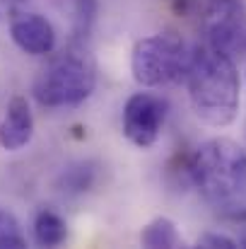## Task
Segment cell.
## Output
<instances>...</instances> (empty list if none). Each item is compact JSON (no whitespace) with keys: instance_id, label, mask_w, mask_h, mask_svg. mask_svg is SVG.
<instances>
[{"instance_id":"obj_9","label":"cell","mask_w":246,"mask_h":249,"mask_svg":"<svg viewBox=\"0 0 246 249\" xmlns=\"http://www.w3.org/2000/svg\"><path fill=\"white\" fill-rule=\"evenodd\" d=\"M34 240L41 247H58L68 240V225L66 220L49 208H41L34 218Z\"/></svg>"},{"instance_id":"obj_12","label":"cell","mask_w":246,"mask_h":249,"mask_svg":"<svg viewBox=\"0 0 246 249\" xmlns=\"http://www.w3.org/2000/svg\"><path fill=\"white\" fill-rule=\"evenodd\" d=\"M94 181V167L89 162H82L78 167H70L68 172H63L61 177V184H63V191H87Z\"/></svg>"},{"instance_id":"obj_13","label":"cell","mask_w":246,"mask_h":249,"mask_svg":"<svg viewBox=\"0 0 246 249\" xmlns=\"http://www.w3.org/2000/svg\"><path fill=\"white\" fill-rule=\"evenodd\" d=\"M97 17V0H75V39L84 41Z\"/></svg>"},{"instance_id":"obj_5","label":"cell","mask_w":246,"mask_h":249,"mask_svg":"<svg viewBox=\"0 0 246 249\" xmlns=\"http://www.w3.org/2000/svg\"><path fill=\"white\" fill-rule=\"evenodd\" d=\"M200 24L205 44L234 56L246 49L242 0H200Z\"/></svg>"},{"instance_id":"obj_15","label":"cell","mask_w":246,"mask_h":249,"mask_svg":"<svg viewBox=\"0 0 246 249\" xmlns=\"http://www.w3.org/2000/svg\"><path fill=\"white\" fill-rule=\"evenodd\" d=\"M234 218H237V220L244 225V232H242V237H239V247H246V211H239Z\"/></svg>"},{"instance_id":"obj_6","label":"cell","mask_w":246,"mask_h":249,"mask_svg":"<svg viewBox=\"0 0 246 249\" xmlns=\"http://www.w3.org/2000/svg\"><path fill=\"white\" fill-rule=\"evenodd\" d=\"M169 104L152 92H135L123 107V136L140 150L152 148L160 141L162 126L166 121Z\"/></svg>"},{"instance_id":"obj_14","label":"cell","mask_w":246,"mask_h":249,"mask_svg":"<svg viewBox=\"0 0 246 249\" xmlns=\"http://www.w3.org/2000/svg\"><path fill=\"white\" fill-rule=\"evenodd\" d=\"M198 247H208V249H237L239 247V240L230 237V235H222V232H205L198 237L196 242Z\"/></svg>"},{"instance_id":"obj_4","label":"cell","mask_w":246,"mask_h":249,"mask_svg":"<svg viewBox=\"0 0 246 249\" xmlns=\"http://www.w3.org/2000/svg\"><path fill=\"white\" fill-rule=\"evenodd\" d=\"M97 85V68L82 51H68L53 58L34 83V97L41 107L61 109L82 104Z\"/></svg>"},{"instance_id":"obj_7","label":"cell","mask_w":246,"mask_h":249,"mask_svg":"<svg viewBox=\"0 0 246 249\" xmlns=\"http://www.w3.org/2000/svg\"><path fill=\"white\" fill-rule=\"evenodd\" d=\"M10 36L29 56H46L56 49V29L39 12H17L10 19Z\"/></svg>"},{"instance_id":"obj_10","label":"cell","mask_w":246,"mask_h":249,"mask_svg":"<svg viewBox=\"0 0 246 249\" xmlns=\"http://www.w3.org/2000/svg\"><path fill=\"white\" fill-rule=\"evenodd\" d=\"M140 245L148 249H176V247H181L183 242H181V235H179L174 220L160 215V218L150 220V223L143 228V232H140Z\"/></svg>"},{"instance_id":"obj_3","label":"cell","mask_w":246,"mask_h":249,"mask_svg":"<svg viewBox=\"0 0 246 249\" xmlns=\"http://www.w3.org/2000/svg\"><path fill=\"white\" fill-rule=\"evenodd\" d=\"M193 49L186 46L181 34L157 32L135 41L131 51V73L140 87H164L186 80Z\"/></svg>"},{"instance_id":"obj_8","label":"cell","mask_w":246,"mask_h":249,"mask_svg":"<svg viewBox=\"0 0 246 249\" xmlns=\"http://www.w3.org/2000/svg\"><path fill=\"white\" fill-rule=\"evenodd\" d=\"M34 136V116L27 97L15 94L7 102L5 116L0 121V148L7 153H17L24 145H29Z\"/></svg>"},{"instance_id":"obj_2","label":"cell","mask_w":246,"mask_h":249,"mask_svg":"<svg viewBox=\"0 0 246 249\" xmlns=\"http://www.w3.org/2000/svg\"><path fill=\"white\" fill-rule=\"evenodd\" d=\"M183 174L210 203L230 206L246 189V150L232 138H210L186 160Z\"/></svg>"},{"instance_id":"obj_11","label":"cell","mask_w":246,"mask_h":249,"mask_svg":"<svg viewBox=\"0 0 246 249\" xmlns=\"http://www.w3.org/2000/svg\"><path fill=\"white\" fill-rule=\"evenodd\" d=\"M27 247V240L22 235V228H19V220L0 208V249H22Z\"/></svg>"},{"instance_id":"obj_1","label":"cell","mask_w":246,"mask_h":249,"mask_svg":"<svg viewBox=\"0 0 246 249\" xmlns=\"http://www.w3.org/2000/svg\"><path fill=\"white\" fill-rule=\"evenodd\" d=\"M186 87L191 109L203 124L225 128L237 119L242 80L234 56L210 44L196 46L186 73Z\"/></svg>"}]
</instances>
